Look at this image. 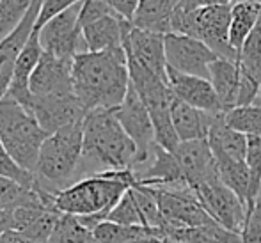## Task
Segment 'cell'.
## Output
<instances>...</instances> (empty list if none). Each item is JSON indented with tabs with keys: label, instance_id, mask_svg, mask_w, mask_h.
<instances>
[{
	"label": "cell",
	"instance_id": "cell-24",
	"mask_svg": "<svg viewBox=\"0 0 261 243\" xmlns=\"http://www.w3.org/2000/svg\"><path fill=\"white\" fill-rule=\"evenodd\" d=\"M208 142L213 154H224L233 160H245L247 153V135L234 130L227 123L226 116H217L208 133Z\"/></svg>",
	"mask_w": 261,
	"mask_h": 243
},
{
	"label": "cell",
	"instance_id": "cell-43",
	"mask_svg": "<svg viewBox=\"0 0 261 243\" xmlns=\"http://www.w3.org/2000/svg\"><path fill=\"white\" fill-rule=\"evenodd\" d=\"M254 105H261V94H259V98H258V101L254 103Z\"/></svg>",
	"mask_w": 261,
	"mask_h": 243
},
{
	"label": "cell",
	"instance_id": "cell-26",
	"mask_svg": "<svg viewBox=\"0 0 261 243\" xmlns=\"http://www.w3.org/2000/svg\"><path fill=\"white\" fill-rule=\"evenodd\" d=\"M261 16V4L254 0H233L231 4V21H229V43L237 53L244 46L245 39L256 27Z\"/></svg>",
	"mask_w": 261,
	"mask_h": 243
},
{
	"label": "cell",
	"instance_id": "cell-11",
	"mask_svg": "<svg viewBox=\"0 0 261 243\" xmlns=\"http://www.w3.org/2000/svg\"><path fill=\"white\" fill-rule=\"evenodd\" d=\"M165 59L174 71L210 80V66L219 55L199 39L171 32L165 36Z\"/></svg>",
	"mask_w": 261,
	"mask_h": 243
},
{
	"label": "cell",
	"instance_id": "cell-12",
	"mask_svg": "<svg viewBox=\"0 0 261 243\" xmlns=\"http://www.w3.org/2000/svg\"><path fill=\"white\" fill-rule=\"evenodd\" d=\"M38 123L48 135L55 133L61 128L86 119L87 110L80 103L75 93L55 94V96H32L29 106Z\"/></svg>",
	"mask_w": 261,
	"mask_h": 243
},
{
	"label": "cell",
	"instance_id": "cell-5",
	"mask_svg": "<svg viewBox=\"0 0 261 243\" xmlns=\"http://www.w3.org/2000/svg\"><path fill=\"white\" fill-rule=\"evenodd\" d=\"M46 137L31 110L7 94L0 99V141L21 169L34 174Z\"/></svg>",
	"mask_w": 261,
	"mask_h": 243
},
{
	"label": "cell",
	"instance_id": "cell-8",
	"mask_svg": "<svg viewBox=\"0 0 261 243\" xmlns=\"http://www.w3.org/2000/svg\"><path fill=\"white\" fill-rule=\"evenodd\" d=\"M162 213L160 233L165 229H183V227H199L213 224L215 220L203 208L199 197L194 190H174L164 186H153Z\"/></svg>",
	"mask_w": 261,
	"mask_h": 243
},
{
	"label": "cell",
	"instance_id": "cell-35",
	"mask_svg": "<svg viewBox=\"0 0 261 243\" xmlns=\"http://www.w3.org/2000/svg\"><path fill=\"white\" fill-rule=\"evenodd\" d=\"M226 119L234 130L261 137V105L237 106L226 114Z\"/></svg>",
	"mask_w": 261,
	"mask_h": 243
},
{
	"label": "cell",
	"instance_id": "cell-16",
	"mask_svg": "<svg viewBox=\"0 0 261 243\" xmlns=\"http://www.w3.org/2000/svg\"><path fill=\"white\" fill-rule=\"evenodd\" d=\"M167 84L176 98L189 103L190 106H196L199 110L212 114V116H226L217 98L212 82L201 76L185 75V73L174 71L167 68Z\"/></svg>",
	"mask_w": 261,
	"mask_h": 243
},
{
	"label": "cell",
	"instance_id": "cell-6",
	"mask_svg": "<svg viewBox=\"0 0 261 243\" xmlns=\"http://www.w3.org/2000/svg\"><path fill=\"white\" fill-rule=\"evenodd\" d=\"M231 4L206 7L192 13L176 11L172 18V32L199 39L219 57L238 62L237 50L229 43Z\"/></svg>",
	"mask_w": 261,
	"mask_h": 243
},
{
	"label": "cell",
	"instance_id": "cell-20",
	"mask_svg": "<svg viewBox=\"0 0 261 243\" xmlns=\"http://www.w3.org/2000/svg\"><path fill=\"white\" fill-rule=\"evenodd\" d=\"M43 51L45 50H43L41 43H39V31L34 29V32H32L31 38H29L27 45H25V48L21 50L16 64H14L13 78H11L9 89H7V96L14 98L27 110L32 101L31 76H32V73H34L36 66H38L39 59H41Z\"/></svg>",
	"mask_w": 261,
	"mask_h": 243
},
{
	"label": "cell",
	"instance_id": "cell-18",
	"mask_svg": "<svg viewBox=\"0 0 261 243\" xmlns=\"http://www.w3.org/2000/svg\"><path fill=\"white\" fill-rule=\"evenodd\" d=\"M132 21L124 20L117 13H110L94 21L82 25V36L87 51H107L123 48V39Z\"/></svg>",
	"mask_w": 261,
	"mask_h": 243
},
{
	"label": "cell",
	"instance_id": "cell-14",
	"mask_svg": "<svg viewBox=\"0 0 261 243\" xmlns=\"http://www.w3.org/2000/svg\"><path fill=\"white\" fill-rule=\"evenodd\" d=\"M123 48L126 57L151 69L167 80V59H165V36L137 29L132 25L124 34Z\"/></svg>",
	"mask_w": 261,
	"mask_h": 243
},
{
	"label": "cell",
	"instance_id": "cell-7",
	"mask_svg": "<svg viewBox=\"0 0 261 243\" xmlns=\"http://www.w3.org/2000/svg\"><path fill=\"white\" fill-rule=\"evenodd\" d=\"M114 112H116V117L121 123V126L124 128V131L130 135V139L137 146V158H135L134 164L135 172L137 169L144 167L148 164L149 156L153 153V147L156 144L151 116H149L148 106L144 105V101L141 99L132 84L123 103L117 109H114Z\"/></svg>",
	"mask_w": 261,
	"mask_h": 243
},
{
	"label": "cell",
	"instance_id": "cell-2",
	"mask_svg": "<svg viewBox=\"0 0 261 243\" xmlns=\"http://www.w3.org/2000/svg\"><path fill=\"white\" fill-rule=\"evenodd\" d=\"M137 146L117 121L114 109L89 110L84 119L82 160L76 181L105 171L134 169Z\"/></svg>",
	"mask_w": 261,
	"mask_h": 243
},
{
	"label": "cell",
	"instance_id": "cell-33",
	"mask_svg": "<svg viewBox=\"0 0 261 243\" xmlns=\"http://www.w3.org/2000/svg\"><path fill=\"white\" fill-rule=\"evenodd\" d=\"M34 0H0V41L23 21Z\"/></svg>",
	"mask_w": 261,
	"mask_h": 243
},
{
	"label": "cell",
	"instance_id": "cell-28",
	"mask_svg": "<svg viewBox=\"0 0 261 243\" xmlns=\"http://www.w3.org/2000/svg\"><path fill=\"white\" fill-rule=\"evenodd\" d=\"M215 160L222 183L229 186L240 197V201L244 202L249 211V206H251V176H249L245 160H233V158L224 156V154H215Z\"/></svg>",
	"mask_w": 261,
	"mask_h": 243
},
{
	"label": "cell",
	"instance_id": "cell-22",
	"mask_svg": "<svg viewBox=\"0 0 261 243\" xmlns=\"http://www.w3.org/2000/svg\"><path fill=\"white\" fill-rule=\"evenodd\" d=\"M210 82L217 93L224 114L238 106L240 93V66L234 61L219 57L210 66Z\"/></svg>",
	"mask_w": 261,
	"mask_h": 243
},
{
	"label": "cell",
	"instance_id": "cell-27",
	"mask_svg": "<svg viewBox=\"0 0 261 243\" xmlns=\"http://www.w3.org/2000/svg\"><path fill=\"white\" fill-rule=\"evenodd\" d=\"M162 238H171L183 243H244L242 234L233 233L217 222L199 227H183V229H165Z\"/></svg>",
	"mask_w": 261,
	"mask_h": 243
},
{
	"label": "cell",
	"instance_id": "cell-38",
	"mask_svg": "<svg viewBox=\"0 0 261 243\" xmlns=\"http://www.w3.org/2000/svg\"><path fill=\"white\" fill-rule=\"evenodd\" d=\"M80 2H84V0H43L41 13H39L38 21H36V29H41L43 25L48 20H52L54 16H57L62 11L69 9V7L76 6V4H80Z\"/></svg>",
	"mask_w": 261,
	"mask_h": 243
},
{
	"label": "cell",
	"instance_id": "cell-45",
	"mask_svg": "<svg viewBox=\"0 0 261 243\" xmlns=\"http://www.w3.org/2000/svg\"><path fill=\"white\" fill-rule=\"evenodd\" d=\"M4 98V94H0V99H2Z\"/></svg>",
	"mask_w": 261,
	"mask_h": 243
},
{
	"label": "cell",
	"instance_id": "cell-10",
	"mask_svg": "<svg viewBox=\"0 0 261 243\" xmlns=\"http://www.w3.org/2000/svg\"><path fill=\"white\" fill-rule=\"evenodd\" d=\"M194 194L199 197L203 208L219 226L242 234L247 222V208L229 186L224 185L220 176L196 186Z\"/></svg>",
	"mask_w": 261,
	"mask_h": 243
},
{
	"label": "cell",
	"instance_id": "cell-39",
	"mask_svg": "<svg viewBox=\"0 0 261 243\" xmlns=\"http://www.w3.org/2000/svg\"><path fill=\"white\" fill-rule=\"evenodd\" d=\"M233 0H179L176 11L181 13H192V11L206 9V7H215V6H227Z\"/></svg>",
	"mask_w": 261,
	"mask_h": 243
},
{
	"label": "cell",
	"instance_id": "cell-9",
	"mask_svg": "<svg viewBox=\"0 0 261 243\" xmlns=\"http://www.w3.org/2000/svg\"><path fill=\"white\" fill-rule=\"evenodd\" d=\"M80 7L82 2L62 11L38 29L39 43L46 53L62 59H75L79 53L87 51L80 27Z\"/></svg>",
	"mask_w": 261,
	"mask_h": 243
},
{
	"label": "cell",
	"instance_id": "cell-31",
	"mask_svg": "<svg viewBox=\"0 0 261 243\" xmlns=\"http://www.w3.org/2000/svg\"><path fill=\"white\" fill-rule=\"evenodd\" d=\"M109 222H116L121 226H144L148 227L146 217L142 213L141 206H139L137 197L134 195V190H126V194L119 199L116 206L112 208V211L107 217Z\"/></svg>",
	"mask_w": 261,
	"mask_h": 243
},
{
	"label": "cell",
	"instance_id": "cell-23",
	"mask_svg": "<svg viewBox=\"0 0 261 243\" xmlns=\"http://www.w3.org/2000/svg\"><path fill=\"white\" fill-rule=\"evenodd\" d=\"M179 0H141L134 14V27L167 36L172 32V18Z\"/></svg>",
	"mask_w": 261,
	"mask_h": 243
},
{
	"label": "cell",
	"instance_id": "cell-29",
	"mask_svg": "<svg viewBox=\"0 0 261 243\" xmlns=\"http://www.w3.org/2000/svg\"><path fill=\"white\" fill-rule=\"evenodd\" d=\"M94 243H132L146 238L158 236L162 238L160 229L155 227H144V226H121L116 222H101L93 231Z\"/></svg>",
	"mask_w": 261,
	"mask_h": 243
},
{
	"label": "cell",
	"instance_id": "cell-36",
	"mask_svg": "<svg viewBox=\"0 0 261 243\" xmlns=\"http://www.w3.org/2000/svg\"><path fill=\"white\" fill-rule=\"evenodd\" d=\"M0 176L14 179V181L21 183V185L29 186V188H34L36 186L34 174L25 171V169H21L20 165L14 161V158L9 154V151L6 149L2 141H0Z\"/></svg>",
	"mask_w": 261,
	"mask_h": 243
},
{
	"label": "cell",
	"instance_id": "cell-42",
	"mask_svg": "<svg viewBox=\"0 0 261 243\" xmlns=\"http://www.w3.org/2000/svg\"><path fill=\"white\" fill-rule=\"evenodd\" d=\"M13 227V211H0V238Z\"/></svg>",
	"mask_w": 261,
	"mask_h": 243
},
{
	"label": "cell",
	"instance_id": "cell-21",
	"mask_svg": "<svg viewBox=\"0 0 261 243\" xmlns=\"http://www.w3.org/2000/svg\"><path fill=\"white\" fill-rule=\"evenodd\" d=\"M171 117L179 142H189L208 139L210 128L217 116H212L196 106H190L189 103L174 96L171 103Z\"/></svg>",
	"mask_w": 261,
	"mask_h": 243
},
{
	"label": "cell",
	"instance_id": "cell-30",
	"mask_svg": "<svg viewBox=\"0 0 261 243\" xmlns=\"http://www.w3.org/2000/svg\"><path fill=\"white\" fill-rule=\"evenodd\" d=\"M48 243H94V234L84 226L80 217L61 213Z\"/></svg>",
	"mask_w": 261,
	"mask_h": 243
},
{
	"label": "cell",
	"instance_id": "cell-1",
	"mask_svg": "<svg viewBox=\"0 0 261 243\" xmlns=\"http://www.w3.org/2000/svg\"><path fill=\"white\" fill-rule=\"evenodd\" d=\"M73 91L86 110L117 109L130 89L124 48L84 51L73 59Z\"/></svg>",
	"mask_w": 261,
	"mask_h": 243
},
{
	"label": "cell",
	"instance_id": "cell-25",
	"mask_svg": "<svg viewBox=\"0 0 261 243\" xmlns=\"http://www.w3.org/2000/svg\"><path fill=\"white\" fill-rule=\"evenodd\" d=\"M38 204L55 208V195L38 192V190L14 181V179L0 176V211H14L18 208Z\"/></svg>",
	"mask_w": 261,
	"mask_h": 243
},
{
	"label": "cell",
	"instance_id": "cell-13",
	"mask_svg": "<svg viewBox=\"0 0 261 243\" xmlns=\"http://www.w3.org/2000/svg\"><path fill=\"white\" fill-rule=\"evenodd\" d=\"M73 59L55 57L43 51L38 66L31 76L32 96H55L68 94L73 91Z\"/></svg>",
	"mask_w": 261,
	"mask_h": 243
},
{
	"label": "cell",
	"instance_id": "cell-15",
	"mask_svg": "<svg viewBox=\"0 0 261 243\" xmlns=\"http://www.w3.org/2000/svg\"><path fill=\"white\" fill-rule=\"evenodd\" d=\"M174 154L181 165V171L185 174L187 185L190 190L219 178V167H217L215 154L210 147L208 139L179 142Z\"/></svg>",
	"mask_w": 261,
	"mask_h": 243
},
{
	"label": "cell",
	"instance_id": "cell-32",
	"mask_svg": "<svg viewBox=\"0 0 261 243\" xmlns=\"http://www.w3.org/2000/svg\"><path fill=\"white\" fill-rule=\"evenodd\" d=\"M238 66L245 73L261 80V16L242 46L238 55Z\"/></svg>",
	"mask_w": 261,
	"mask_h": 243
},
{
	"label": "cell",
	"instance_id": "cell-40",
	"mask_svg": "<svg viewBox=\"0 0 261 243\" xmlns=\"http://www.w3.org/2000/svg\"><path fill=\"white\" fill-rule=\"evenodd\" d=\"M103 2L109 4V6L112 7L119 16L124 18V20L132 21L141 0H103Z\"/></svg>",
	"mask_w": 261,
	"mask_h": 243
},
{
	"label": "cell",
	"instance_id": "cell-44",
	"mask_svg": "<svg viewBox=\"0 0 261 243\" xmlns=\"http://www.w3.org/2000/svg\"><path fill=\"white\" fill-rule=\"evenodd\" d=\"M254 2H258V4H261V0H254Z\"/></svg>",
	"mask_w": 261,
	"mask_h": 243
},
{
	"label": "cell",
	"instance_id": "cell-19",
	"mask_svg": "<svg viewBox=\"0 0 261 243\" xmlns=\"http://www.w3.org/2000/svg\"><path fill=\"white\" fill-rule=\"evenodd\" d=\"M61 215L54 206H25L13 211V227L11 229L23 234L34 243H48L52 231Z\"/></svg>",
	"mask_w": 261,
	"mask_h": 243
},
{
	"label": "cell",
	"instance_id": "cell-41",
	"mask_svg": "<svg viewBox=\"0 0 261 243\" xmlns=\"http://www.w3.org/2000/svg\"><path fill=\"white\" fill-rule=\"evenodd\" d=\"M0 243H34V241H31L29 238H25L23 234L16 233V231L9 229L7 233H4L2 238H0Z\"/></svg>",
	"mask_w": 261,
	"mask_h": 243
},
{
	"label": "cell",
	"instance_id": "cell-34",
	"mask_svg": "<svg viewBox=\"0 0 261 243\" xmlns=\"http://www.w3.org/2000/svg\"><path fill=\"white\" fill-rule=\"evenodd\" d=\"M245 165H247L249 176H251V206H249V211H251L261 194V137L247 135Z\"/></svg>",
	"mask_w": 261,
	"mask_h": 243
},
{
	"label": "cell",
	"instance_id": "cell-37",
	"mask_svg": "<svg viewBox=\"0 0 261 243\" xmlns=\"http://www.w3.org/2000/svg\"><path fill=\"white\" fill-rule=\"evenodd\" d=\"M244 243H261V201L258 199L256 206L247 213V222L242 231Z\"/></svg>",
	"mask_w": 261,
	"mask_h": 243
},
{
	"label": "cell",
	"instance_id": "cell-3",
	"mask_svg": "<svg viewBox=\"0 0 261 243\" xmlns=\"http://www.w3.org/2000/svg\"><path fill=\"white\" fill-rule=\"evenodd\" d=\"M135 183L137 176L134 169L98 172L59 192L55 195V208L61 213L80 217L84 226L94 231Z\"/></svg>",
	"mask_w": 261,
	"mask_h": 243
},
{
	"label": "cell",
	"instance_id": "cell-4",
	"mask_svg": "<svg viewBox=\"0 0 261 243\" xmlns=\"http://www.w3.org/2000/svg\"><path fill=\"white\" fill-rule=\"evenodd\" d=\"M82 147L84 121L68 124L48 135L34 171V190L57 195L73 185L82 160Z\"/></svg>",
	"mask_w": 261,
	"mask_h": 243
},
{
	"label": "cell",
	"instance_id": "cell-17",
	"mask_svg": "<svg viewBox=\"0 0 261 243\" xmlns=\"http://www.w3.org/2000/svg\"><path fill=\"white\" fill-rule=\"evenodd\" d=\"M41 6L43 0H34L27 16L18 25L16 31H13L6 39L0 41V94H4V96H6L7 89H9L14 64H16L21 50L25 48L29 38H31V34L36 29V21H38L39 13H41Z\"/></svg>",
	"mask_w": 261,
	"mask_h": 243
}]
</instances>
